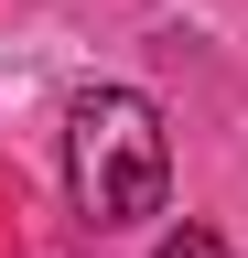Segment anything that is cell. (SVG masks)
<instances>
[{"label": "cell", "mask_w": 248, "mask_h": 258, "mask_svg": "<svg viewBox=\"0 0 248 258\" xmlns=\"http://www.w3.org/2000/svg\"><path fill=\"white\" fill-rule=\"evenodd\" d=\"M151 258H227V237H216V226H173Z\"/></svg>", "instance_id": "cell-2"}, {"label": "cell", "mask_w": 248, "mask_h": 258, "mask_svg": "<svg viewBox=\"0 0 248 258\" xmlns=\"http://www.w3.org/2000/svg\"><path fill=\"white\" fill-rule=\"evenodd\" d=\"M65 172H76V215L86 226H140L162 215L173 194V140H162V108L130 86H86L65 108Z\"/></svg>", "instance_id": "cell-1"}]
</instances>
